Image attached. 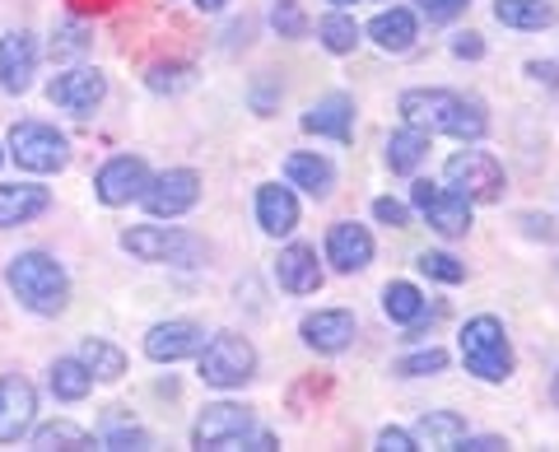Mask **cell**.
Masks as SVG:
<instances>
[{"mask_svg":"<svg viewBox=\"0 0 559 452\" xmlns=\"http://www.w3.org/2000/svg\"><path fill=\"white\" fill-rule=\"evenodd\" d=\"M401 117L406 127L439 131L452 141H480L489 131V112L476 94H452V90H406L401 94Z\"/></svg>","mask_w":559,"mask_h":452,"instance_id":"6da1fadb","label":"cell"},{"mask_svg":"<svg viewBox=\"0 0 559 452\" xmlns=\"http://www.w3.org/2000/svg\"><path fill=\"white\" fill-rule=\"evenodd\" d=\"M5 285L14 289V299L28 312H38V318H57L70 304V275L57 257H47V252H20L5 266Z\"/></svg>","mask_w":559,"mask_h":452,"instance_id":"7a4b0ae2","label":"cell"},{"mask_svg":"<svg viewBox=\"0 0 559 452\" xmlns=\"http://www.w3.org/2000/svg\"><path fill=\"white\" fill-rule=\"evenodd\" d=\"M121 248H127L135 262H154V266H205L210 248L187 234V229H173V224H140V229H127L121 234Z\"/></svg>","mask_w":559,"mask_h":452,"instance_id":"3957f363","label":"cell"},{"mask_svg":"<svg viewBox=\"0 0 559 452\" xmlns=\"http://www.w3.org/2000/svg\"><path fill=\"white\" fill-rule=\"evenodd\" d=\"M462 364L466 373H476L480 382H509L513 378V345H509V332H503L499 318H471L462 326Z\"/></svg>","mask_w":559,"mask_h":452,"instance_id":"277c9868","label":"cell"},{"mask_svg":"<svg viewBox=\"0 0 559 452\" xmlns=\"http://www.w3.org/2000/svg\"><path fill=\"white\" fill-rule=\"evenodd\" d=\"M197 359H201V382H210V388H219V392L242 388V382L257 373V345L238 332L210 336L197 350Z\"/></svg>","mask_w":559,"mask_h":452,"instance_id":"5b68a950","label":"cell"},{"mask_svg":"<svg viewBox=\"0 0 559 452\" xmlns=\"http://www.w3.org/2000/svg\"><path fill=\"white\" fill-rule=\"evenodd\" d=\"M252 433H257V415L248 406L215 402V406L201 411L197 425H191V443L210 448V452H234V448H252Z\"/></svg>","mask_w":559,"mask_h":452,"instance_id":"8992f818","label":"cell"},{"mask_svg":"<svg viewBox=\"0 0 559 452\" xmlns=\"http://www.w3.org/2000/svg\"><path fill=\"white\" fill-rule=\"evenodd\" d=\"M10 154L28 173H61L70 164V141L57 127H47V121H14Z\"/></svg>","mask_w":559,"mask_h":452,"instance_id":"52a82bcc","label":"cell"},{"mask_svg":"<svg viewBox=\"0 0 559 452\" xmlns=\"http://www.w3.org/2000/svg\"><path fill=\"white\" fill-rule=\"evenodd\" d=\"M411 205L429 219V229L443 234V238H462L471 229V201L462 197V191H452V187H439V182L419 178L411 187Z\"/></svg>","mask_w":559,"mask_h":452,"instance_id":"ba28073f","label":"cell"},{"mask_svg":"<svg viewBox=\"0 0 559 452\" xmlns=\"http://www.w3.org/2000/svg\"><path fill=\"white\" fill-rule=\"evenodd\" d=\"M443 178H448L452 191H462L466 201H499L503 197V168H499L495 154H485V150L452 154Z\"/></svg>","mask_w":559,"mask_h":452,"instance_id":"9c48e42d","label":"cell"},{"mask_svg":"<svg viewBox=\"0 0 559 452\" xmlns=\"http://www.w3.org/2000/svg\"><path fill=\"white\" fill-rule=\"evenodd\" d=\"M140 201H145V211L154 219H178L201 201V178L191 168H168V173H159V178H150Z\"/></svg>","mask_w":559,"mask_h":452,"instance_id":"30bf717a","label":"cell"},{"mask_svg":"<svg viewBox=\"0 0 559 452\" xmlns=\"http://www.w3.org/2000/svg\"><path fill=\"white\" fill-rule=\"evenodd\" d=\"M145 187H150V168L145 159H135V154H117V159H108L98 168V178H94V197L103 205H131L145 197Z\"/></svg>","mask_w":559,"mask_h":452,"instance_id":"8fae6325","label":"cell"},{"mask_svg":"<svg viewBox=\"0 0 559 452\" xmlns=\"http://www.w3.org/2000/svg\"><path fill=\"white\" fill-rule=\"evenodd\" d=\"M355 332H359V322H355V312L349 308H318V312H308V318L299 322V336L308 350H318V355H341L355 345Z\"/></svg>","mask_w":559,"mask_h":452,"instance_id":"7c38bea8","label":"cell"},{"mask_svg":"<svg viewBox=\"0 0 559 452\" xmlns=\"http://www.w3.org/2000/svg\"><path fill=\"white\" fill-rule=\"evenodd\" d=\"M51 103L70 117H90L103 98H108V75L94 71V66H80V71H66L51 80Z\"/></svg>","mask_w":559,"mask_h":452,"instance_id":"4fadbf2b","label":"cell"},{"mask_svg":"<svg viewBox=\"0 0 559 452\" xmlns=\"http://www.w3.org/2000/svg\"><path fill=\"white\" fill-rule=\"evenodd\" d=\"M33 415H38V392L33 382L20 373L0 378V443H20L33 429Z\"/></svg>","mask_w":559,"mask_h":452,"instance_id":"5bb4252c","label":"cell"},{"mask_svg":"<svg viewBox=\"0 0 559 452\" xmlns=\"http://www.w3.org/2000/svg\"><path fill=\"white\" fill-rule=\"evenodd\" d=\"M33 75H38V43H33V33H5L0 38V90L28 94Z\"/></svg>","mask_w":559,"mask_h":452,"instance_id":"9a60e30c","label":"cell"},{"mask_svg":"<svg viewBox=\"0 0 559 452\" xmlns=\"http://www.w3.org/2000/svg\"><path fill=\"white\" fill-rule=\"evenodd\" d=\"M326 262L336 266L341 275H355L373 262V234L364 229V224L345 219V224H331L326 234Z\"/></svg>","mask_w":559,"mask_h":452,"instance_id":"2e32d148","label":"cell"},{"mask_svg":"<svg viewBox=\"0 0 559 452\" xmlns=\"http://www.w3.org/2000/svg\"><path fill=\"white\" fill-rule=\"evenodd\" d=\"M205 345V332L197 322H159V326H150V336H145V355L154 364H178V359H191Z\"/></svg>","mask_w":559,"mask_h":452,"instance_id":"e0dca14e","label":"cell"},{"mask_svg":"<svg viewBox=\"0 0 559 452\" xmlns=\"http://www.w3.org/2000/svg\"><path fill=\"white\" fill-rule=\"evenodd\" d=\"M275 281H280V289H289V294H318L322 289L318 248H308V242H289V248H280Z\"/></svg>","mask_w":559,"mask_h":452,"instance_id":"ac0fdd59","label":"cell"},{"mask_svg":"<svg viewBox=\"0 0 559 452\" xmlns=\"http://www.w3.org/2000/svg\"><path fill=\"white\" fill-rule=\"evenodd\" d=\"M308 135H331V141H349L355 135V98L349 94H326L304 112Z\"/></svg>","mask_w":559,"mask_h":452,"instance_id":"d6986e66","label":"cell"},{"mask_svg":"<svg viewBox=\"0 0 559 452\" xmlns=\"http://www.w3.org/2000/svg\"><path fill=\"white\" fill-rule=\"evenodd\" d=\"M257 224L271 238L294 234V229H299V197H294L289 187H280V182L257 187Z\"/></svg>","mask_w":559,"mask_h":452,"instance_id":"ffe728a7","label":"cell"},{"mask_svg":"<svg viewBox=\"0 0 559 452\" xmlns=\"http://www.w3.org/2000/svg\"><path fill=\"white\" fill-rule=\"evenodd\" d=\"M51 205V191L38 182H10L0 187V229H20V224L38 219Z\"/></svg>","mask_w":559,"mask_h":452,"instance_id":"44dd1931","label":"cell"},{"mask_svg":"<svg viewBox=\"0 0 559 452\" xmlns=\"http://www.w3.org/2000/svg\"><path fill=\"white\" fill-rule=\"evenodd\" d=\"M285 178L289 187H304L308 197H331V187H336V168H331L326 154H312V150H299L285 159Z\"/></svg>","mask_w":559,"mask_h":452,"instance_id":"7402d4cb","label":"cell"},{"mask_svg":"<svg viewBox=\"0 0 559 452\" xmlns=\"http://www.w3.org/2000/svg\"><path fill=\"white\" fill-rule=\"evenodd\" d=\"M415 33H419V24H415V10H406V5H392V10H382L378 20L369 24V38L382 47V51H411L415 47Z\"/></svg>","mask_w":559,"mask_h":452,"instance_id":"603a6c76","label":"cell"},{"mask_svg":"<svg viewBox=\"0 0 559 452\" xmlns=\"http://www.w3.org/2000/svg\"><path fill=\"white\" fill-rule=\"evenodd\" d=\"M415 443L419 448H462V439H466V420L457 411H429V415H419L415 420Z\"/></svg>","mask_w":559,"mask_h":452,"instance_id":"cb8c5ba5","label":"cell"},{"mask_svg":"<svg viewBox=\"0 0 559 452\" xmlns=\"http://www.w3.org/2000/svg\"><path fill=\"white\" fill-rule=\"evenodd\" d=\"M495 20L518 33H540L555 24V5L550 0H495Z\"/></svg>","mask_w":559,"mask_h":452,"instance_id":"d4e9b609","label":"cell"},{"mask_svg":"<svg viewBox=\"0 0 559 452\" xmlns=\"http://www.w3.org/2000/svg\"><path fill=\"white\" fill-rule=\"evenodd\" d=\"M382 312H388L392 322H401V326H419L425 322V312H429V299L419 294V285L392 281L388 289H382Z\"/></svg>","mask_w":559,"mask_h":452,"instance_id":"484cf974","label":"cell"},{"mask_svg":"<svg viewBox=\"0 0 559 452\" xmlns=\"http://www.w3.org/2000/svg\"><path fill=\"white\" fill-rule=\"evenodd\" d=\"M425 154H429V131L401 127V131L388 135V168L392 173H415L419 164H425Z\"/></svg>","mask_w":559,"mask_h":452,"instance_id":"4316f807","label":"cell"},{"mask_svg":"<svg viewBox=\"0 0 559 452\" xmlns=\"http://www.w3.org/2000/svg\"><path fill=\"white\" fill-rule=\"evenodd\" d=\"M80 359H84V369H90L98 382H117L121 373H127V355H121L112 341H103V336L84 341L80 345Z\"/></svg>","mask_w":559,"mask_h":452,"instance_id":"83f0119b","label":"cell"},{"mask_svg":"<svg viewBox=\"0 0 559 452\" xmlns=\"http://www.w3.org/2000/svg\"><path fill=\"white\" fill-rule=\"evenodd\" d=\"M90 388H94V373L84 369L80 355L51 364V392H57L61 402H84V396H90Z\"/></svg>","mask_w":559,"mask_h":452,"instance_id":"f1b7e54d","label":"cell"},{"mask_svg":"<svg viewBox=\"0 0 559 452\" xmlns=\"http://www.w3.org/2000/svg\"><path fill=\"white\" fill-rule=\"evenodd\" d=\"M318 38H322V47L331 51V57H349V51L359 47V24L349 20L345 10H336V14H326V20L318 24Z\"/></svg>","mask_w":559,"mask_h":452,"instance_id":"f546056e","label":"cell"},{"mask_svg":"<svg viewBox=\"0 0 559 452\" xmlns=\"http://www.w3.org/2000/svg\"><path fill=\"white\" fill-rule=\"evenodd\" d=\"M33 448H43V452H51V448H94V433L70 425V420H51V425H43L38 433H33Z\"/></svg>","mask_w":559,"mask_h":452,"instance_id":"4dcf8cb0","label":"cell"},{"mask_svg":"<svg viewBox=\"0 0 559 452\" xmlns=\"http://www.w3.org/2000/svg\"><path fill=\"white\" fill-rule=\"evenodd\" d=\"M448 369V355L439 350V345H429V350H415L406 359H396V378H433Z\"/></svg>","mask_w":559,"mask_h":452,"instance_id":"1f68e13d","label":"cell"},{"mask_svg":"<svg viewBox=\"0 0 559 452\" xmlns=\"http://www.w3.org/2000/svg\"><path fill=\"white\" fill-rule=\"evenodd\" d=\"M415 266L425 271L429 281H443V285H462V281H466V266H462L452 252H425Z\"/></svg>","mask_w":559,"mask_h":452,"instance_id":"d6a6232c","label":"cell"},{"mask_svg":"<svg viewBox=\"0 0 559 452\" xmlns=\"http://www.w3.org/2000/svg\"><path fill=\"white\" fill-rule=\"evenodd\" d=\"M271 24L280 38H304L308 33V14L299 10V0H275L271 5Z\"/></svg>","mask_w":559,"mask_h":452,"instance_id":"836d02e7","label":"cell"},{"mask_svg":"<svg viewBox=\"0 0 559 452\" xmlns=\"http://www.w3.org/2000/svg\"><path fill=\"white\" fill-rule=\"evenodd\" d=\"M191 84V66H154L150 71V90L154 94H178Z\"/></svg>","mask_w":559,"mask_h":452,"instance_id":"e575fe53","label":"cell"},{"mask_svg":"<svg viewBox=\"0 0 559 452\" xmlns=\"http://www.w3.org/2000/svg\"><path fill=\"white\" fill-rule=\"evenodd\" d=\"M373 219L388 224V229H406V224H411V205L396 201V197H378L373 201Z\"/></svg>","mask_w":559,"mask_h":452,"instance_id":"d590c367","label":"cell"},{"mask_svg":"<svg viewBox=\"0 0 559 452\" xmlns=\"http://www.w3.org/2000/svg\"><path fill=\"white\" fill-rule=\"evenodd\" d=\"M103 448H150V433L135 429V425H121L103 433Z\"/></svg>","mask_w":559,"mask_h":452,"instance_id":"8d00e7d4","label":"cell"},{"mask_svg":"<svg viewBox=\"0 0 559 452\" xmlns=\"http://www.w3.org/2000/svg\"><path fill=\"white\" fill-rule=\"evenodd\" d=\"M378 448H382V452H415L419 443H415V433H411V429L388 425V429H378Z\"/></svg>","mask_w":559,"mask_h":452,"instance_id":"74e56055","label":"cell"},{"mask_svg":"<svg viewBox=\"0 0 559 452\" xmlns=\"http://www.w3.org/2000/svg\"><path fill=\"white\" fill-rule=\"evenodd\" d=\"M419 10L429 14V20H439V24H448V20H457V14L471 5V0H415Z\"/></svg>","mask_w":559,"mask_h":452,"instance_id":"f35d334b","label":"cell"},{"mask_svg":"<svg viewBox=\"0 0 559 452\" xmlns=\"http://www.w3.org/2000/svg\"><path fill=\"white\" fill-rule=\"evenodd\" d=\"M452 57L480 61L485 57V38H480V33H457V38H452Z\"/></svg>","mask_w":559,"mask_h":452,"instance_id":"ab89813d","label":"cell"},{"mask_svg":"<svg viewBox=\"0 0 559 452\" xmlns=\"http://www.w3.org/2000/svg\"><path fill=\"white\" fill-rule=\"evenodd\" d=\"M80 47H84V38H80V28L70 24V28H61L57 38H51V57H75Z\"/></svg>","mask_w":559,"mask_h":452,"instance_id":"60d3db41","label":"cell"},{"mask_svg":"<svg viewBox=\"0 0 559 452\" xmlns=\"http://www.w3.org/2000/svg\"><path fill=\"white\" fill-rule=\"evenodd\" d=\"M462 448H466V452H503V448H509V439H499V433H485V439H471V433H466Z\"/></svg>","mask_w":559,"mask_h":452,"instance_id":"b9f144b4","label":"cell"},{"mask_svg":"<svg viewBox=\"0 0 559 452\" xmlns=\"http://www.w3.org/2000/svg\"><path fill=\"white\" fill-rule=\"evenodd\" d=\"M527 75H532V80H546V84H559V66H550V61H532V66H527Z\"/></svg>","mask_w":559,"mask_h":452,"instance_id":"7bdbcfd3","label":"cell"},{"mask_svg":"<svg viewBox=\"0 0 559 452\" xmlns=\"http://www.w3.org/2000/svg\"><path fill=\"white\" fill-rule=\"evenodd\" d=\"M522 224H527V234H540V238H555V224L546 215H522Z\"/></svg>","mask_w":559,"mask_h":452,"instance_id":"ee69618b","label":"cell"},{"mask_svg":"<svg viewBox=\"0 0 559 452\" xmlns=\"http://www.w3.org/2000/svg\"><path fill=\"white\" fill-rule=\"evenodd\" d=\"M191 5H197V10H205V14H219L224 5H229V0H191Z\"/></svg>","mask_w":559,"mask_h":452,"instance_id":"f6af8a7d","label":"cell"},{"mask_svg":"<svg viewBox=\"0 0 559 452\" xmlns=\"http://www.w3.org/2000/svg\"><path fill=\"white\" fill-rule=\"evenodd\" d=\"M331 5H336V10H345V5H359V0H331Z\"/></svg>","mask_w":559,"mask_h":452,"instance_id":"bcb514c9","label":"cell"},{"mask_svg":"<svg viewBox=\"0 0 559 452\" xmlns=\"http://www.w3.org/2000/svg\"><path fill=\"white\" fill-rule=\"evenodd\" d=\"M0 159H5V154H0Z\"/></svg>","mask_w":559,"mask_h":452,"instance_id":"7dc6e473","label":"cell"},{"mask_svg":"<svg viewBox=\"0 0 559 452\" xmlns=\"http://www.w3.org/2000/svg\"><path fill=\"white\" fill-rule=\"evenodd\" d=\"M555 392H559V388H555Z\"/></svg>","mask_w":559,"mask_h":452,"instance_id":"c3c4849f","label":"cell"}]
</instances>
